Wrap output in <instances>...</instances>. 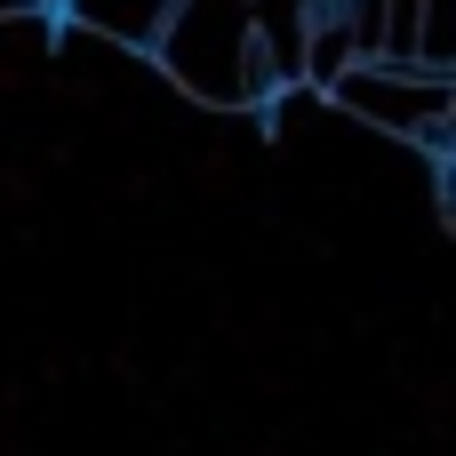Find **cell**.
I'll return each instance as SVG.
<instances>
[{
	"label": "cell",
	"instance_id": "6da1fadb",
	"mask_svg": "<svg viewBox=\"0 0 456 456\" xmlns=\"http://www.w3.org/2000/svg\"><path fill=\"white\" fill-rule=\"evenodd\" d=\"M192 104H216V112H248V104H273V72L256 56V24H248V0H176L144 48Z\"/></svg>",
	"mask_w": 456,
	"mask_h": 456
},
{
	"label": "cell",
	"instance_id": "7a4b0ae2",
	"mask_svg": "<svg viewBox=\"0 0 456 456\" xmlns=\"http://www.w3.org/2000/svg\"><path fill=\"white\" fill-rule=\"evenodd\" d=\"M329 104L385 128V136H409L433 168L449 160V120H456V80L449 72H425V64H385V56H361L329 80Z\"/></svg>",
	"mask_w": 456,
	"mask_h": 456
},
{
	"label": "cell",
	"instance_id": "3957f363",
	"mask_svg": "<svg viewBox=\"0 0 456 456\" xmlns=\"http://www.w3.org/2000/svg\"><path fill=\"white\" fill-rule=\"evenodd\" d=\"M168 8L176 0H56V16H72L80 32H96L112 48H152V32H160Z\"/></svg>",
	"mask_w": 456,
	"mask_h": 456
},
{
	"label": "cell",
	"instance_id": "277c9868",
	"mask_svg": "<svg viewBox=\"0 0 456 456\" xmlns=\"http://www.w3.org/2000/svg\"><path fill=\"white\" fill-rule=\"evenodd\" d=\"M24 16H40L32 0H0V24H24Z\"/></svg>",
	"mask_w": 456,
	"mask_h": 456
}]
</instances>
